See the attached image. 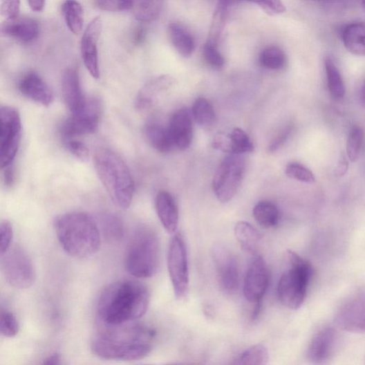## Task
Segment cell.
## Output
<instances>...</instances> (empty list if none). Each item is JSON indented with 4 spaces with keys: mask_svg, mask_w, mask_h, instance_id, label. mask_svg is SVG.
I'll use <instances>...</instances> for the list:
<instances>
[{
    "mask_svg": "<svg viewBox=\"0 0 365 365\" xmlns=\"http://www.w3.org/2000/svg\"><path fill=\"white\" fill-rule=\"evenodd\" d=\"M361 102L362 105L365 106V82H364L361 90Z\"/></svg>",
    "mask_w": 365,
    "mask_h": 365,
    "instance_id": "cell-50",
    "label": "cell"
},
{
    "mask_svg": "<svg viewBox=\"0 0 365 365\" xmlns=\"http://www.w3.org/2000/svg\"><path fill=\"white\" fill-rule=\"evenodd\" d=\"M1 270L6 282L17 289H27L35 282L33 263L26 251L19 246L10 247L1 256Z\"/></svg>",
    "mask_w": 365,
    "mask_h": 365,
    "instance_id": "cell-6",
    "label": "cell"
},
{
    "mask_svg": "<svg viewBox=\"0 0 365 365\" xmlns=\"http://www.w3.org/2000/svg\"><path fill=\"white\" fill-rule=\"evenodd\" d=\"M144 133L149 144L160 153H168L175 147L168 126L151 122L146 126Z\"/></svg>",
    "mask_w": 365,
    "mask_h": 365,
    "instance_id": "cell-24",
    "label": "cell"
},
{
    "mask_svg": "<svg viewBox=\"0 0 365 365\" xmlns=\"http://www.w3.org/2000/svg\"><path fill=\"white\" fill-rule=\"evenodd\" d=\"M97 175L112 202L122 209L132 203L135 187L131 171L116 152L100 149L95 156Z\"/></svg>",
    "mask_w": 365,
    "mask_h": 365,
    "instance_id": "cell-3",
    "label": "cell"
},
{
    "mask_svg": "<svg viewBox=\"0 0 365 365\" xmlns=\"http://www.w3.org/2000/svg\"><path fill=\"white\" fill-rule=\"evenodd\" d=\"M102 23L100 16L89 22L81 40V53L88 73L93 78L100 77L98 43L102 33Z\"/></svg>",
    "mask_w": 365,
    "mask_h": 365,
    "instance_id": "cell-14",
    "label": "cell"
},
{
    "mask_svg": "<svg viewBox=\"0 0 365 365\" xmlns=\"http://www.w3.org/2000/svg\"><path fill=\"white\" fill-rule=\"evenodd\" d=\"M325 68L330 95L335 100H344L346 95V86L344 79H342L335 62L329 57H326L325 59Z\"/></svg>",
    "mask_w": 365,
    "mask_h": 365,
    "instance_id": "cell-31",
    "label": "cell"
},
{
    "mask_svg": "<svg viewBox=\"0 0 365 365\" xmlns=\"http://www.w3.org/2000/svg\"><path fill=\"white\" fill-rule=\"evenodd\" d=\"M337 334L328 328L318 332L312 339L308 348V358L312 362H322L331 355L336 342Z\"/></svg>",
    "mask_w": 365,
    "mask_h": 365,
    "instance_id": "cell-23",
    "label": "cell"
},
{
    "mask_svg": "<svg viewBox=\"0 0 365 365\" xmlns=\"http://www.w3.org/2000/svg\"><path fill=\"white\" fill-rule=\"evenodd\" d=\"M99 228L104 238L110 243H118L124 236L122 220L116 214L103 213L98 217ZM98 225V224H97Z\"/></svg>",
    "mask_w": 365,
    "mask_h": 365,
    "instance_id": "cell-28",
    "label": "cell"
},
{
    "mask_svg": "<svg viewBox=\"0 0 365 365\" xmlns=\"http://www.w3.org/2000/svg\"><path fill=\"white\" fill-rule=\"evenodd\" d=\"M169 35L176 52L182 57L189 58L196 50L193 35L179 23L172 22L169 26Z\"/></svg>",
    "mask_w": 365,
    "mask_h": 365,
    "instance_id": "cell-25",
    "label": "cell"
},
{
    "mask_svg": "<svg viewBox=\"0 0 365 365\" xmlns=\"http://www.w3.org/2000/svg\"><path fill=\"white\" fill-rule=\"evenodd\" d=\"M28 4L34 12L43 11L45 6V0H28Z\"/></svg>",
    "mask_w": 365,
    "mask_h": 365,
    "instance_id": "cell-47",
    "label": "cell"
},
{
    "mask_svg": "<svg viewBox=\"0 0 365 365\" xmlns=\"http://www.w3.org/2000/svg\"><path fill=\"white\" fill-rule=\"evenodd\" d=\"M234 234L243 250L250 254H257L262 236L252 225L245 221L238 222Z\"/></svg>",
    "mask_w": 365,
    "mask_h": 365,
    "instance_id": "cell-27",
    "label": "cell"
},
{
    "mask_svg": "<svg viewBox=\"0 0 365 365\" xmlns=\"http://www.w3.org/2000/svg\"><path fill=\"white\" fill-rule=\"evenodd\" d=\"M176 84V79L169 75H160L151 79L144 85L137 95L135 100L136 109L144 111L152 108L172 90Z\"/></svg>",
    "mask_w": 365,
    "mask_h": 365,
    "instance_id": "cell-15",
    "label": "cell"
},
{
    "mask_svg": "<svg viewBox=\"0 0 365 365\" xmlns=\"http://www.w3.org/2000/svg\"><path fill=\"white\" fill-rule=\"evenodd\" d=\"M313 1H315V2H326V1H330V0H313Z\"/></svg>",
    "mask_w": 365,
    "mask_h": 365,
    "instance_id": "cell-51",
    "label": "cell"
},
{
    "mask_svg": "<svg viewBox=\"0 0 365 365\" xmlns=\"http://www.w3.org/2000/svg\"><path fill=\"white\" fill-rule=\"evenodd\" d=\"M21 0H1V15L6 19L19 15Z\"/></svg>",
    "mask_w": 365,
    "mask_h": 365,
    "instance_id": "cell-44",
    "label": "cell"
},
{
    "mask_svg": "<svg viewBox=\"0 0 365 365\" xmlns=\"http://www.w3.org/2000/svg\"><path fill=\"white\" fill-rule=\"evenodd\" d=\"M287 259L290 268L283 274L279 281L278 296L284 306L298 310L306 298L313 269L308 261L292 250H288Z\"/></svg>",
    "mask_w": 365,
    "mask_h": 365,
    "instance_id": "cell-5",
    "label": "cell"
},
{
    "mask_svg": "<svg viewBox=\"0 0 365 365\" xmlns=\"http://www.w3.org/2000/svg\"><path fill=\"white\" fill-rule=\"evenodd\" d=\"M244 1L259 6L271 15L283 13L286 10L282 0H244Z\"/></svg>",
    "mask_w": 365,
    "mask_h": 365,
    "instance_id": "cell-43",
    "label": "cell"
},
{
    "mask_svg": "<svg viewBox=\"0 0 365 365\" xmlns=\"http://www.w3.org/2000/svg\"><path fill=\"white\" fill-rule=\"evenodd\" d=\"M62 94L64 104L73 113L84 104L86 97L83 95L79 73L74 68H68L62 79Z\"/></svg>",
    "mask_w": 365,
    "mask_h": 365,
    "instance_id": "cell-21",
    "label": "cell"
},
{
    "mask_svg": "<svg viewBox=\"0 0 365 365\" xmlns=\"http://www.w3.org/2000/svg\"><path fill=\"white\" fill-rule=\"evenodd\" d=\"M203 57L205 62L216 70H221L225 65V59L222 55L218 43L208 40L203 47Z\"/></svg>",
    "mask_w": 365,
    "mask_h": 365,
    "instance_id": "cell-37",
    "label": "cell"
},
{
    "mask_svg": "<svg viewBox=\"0 0 365 365\" xmlns=\"http://www.w3.org/2000/svg\"><path fill=\"white\" fill-rule=\"evenodd\" d=\"M61 355L58 353H54L44 359L45 364H62Z\"/></svg>",
    "mask_w": 365,
    "mask_h": 365,
    "instance_id": "cell-49",
    "label": "cell"
},
{
    "mask_svg": "<svg viewBox=\"0 0 365 365\" xmlns=\"http://www.w3.org/2000/svg\"><path fill=\"white\" fill-rule=\"evenodd\" d=\"M213 259L217 278L223 291L234 293L238 286V265L232 251L223 245H217L213 250Z\"/></svg>",
    "mask_w": 365,
    "mask_h": 365,
    "instance_id": "cell-13",
    "label": "cell"
},
{
    "mask_svg": "<svg viewBox=\"0 0 365 365\" xmlns=\"http://www.w3.org/2000/svg\"><path fill=\"white\" fill-rule=\"evenodd\" d=\"M54 225L58 241L68 255L85 259L98 252L101 233L96 221L88 214H62L56 218Z\"/></svg>",
    "mask_w": 365,
    "mask_h": 365,
    "instance_id": "cell-2",
    "label": "cell"
},
{
    "mask_svg": "<svg viewBox=\"0 0 365 365\" xmlns=\"http://www.w3.org/2000/svg\"><path fill=\"white\" fill-rule=\"evenodd\" d=\"M341 39L348 51L357 56L365 55V23L357 22L346 26Z\"/></svg>",
    "mask_w": 365,
    "mask_h": 365,
    "instance_id": "cell-26",
    "label": "cell"
},
{
    "mask_svg": "<svg viewBox=\"0 0 365 365\" xmlns=\"http://www.w3.org/2000/svg\"><path fill=\"white\" fill-rule=\"evenodd\" d=\"M259 63L267 70L279 71L287 64V57L285 53L275 46L264 49L260 55Z\"/></svg>",
    "mask_w": 365,
    "mask_h": 365,
    "instance_id": "cell-34",
    "label": "cell"
},
{
    "mask_svg": "<svg viewBox=\"0 0 365 365\" xmlns=\"http://www.w3.org/2000/svg\"><path fill=\"white\" fill-rule=\"evenodd\" d=\"M91 350L104 359L135 361L147 357L151 346V344H129L97 335L91 344Z\"/></svg>",
    "mask_w": 365,
    "mask_h": 365,
    "instance_id": "cell-11",
    "label": "cell"
},
{
    "mask_svg": "<svg viewBox=\"0 0 365 365\" xmlns=\"http://www.w3.org/2000/svg\"><path fill=\"white\" fill-rule=\"evenodd\" d=\"M192 112L187 107L176 111L168 125L175 147L185 151L189 148L193 140Z\"/></svg>",
    "mask_w": 365,
    "mask_h": 365,
    "instance_id": "cell-18",
    "label": "cell"
},
{
    "mask_svg": "<svg viewBox=\"0 0 365 365\" xmlns=\"http://www.w3.org/2000/svg\"><path fill=\"white\" fill-rule=\"evenodd\" d=\"M155 207L158 217L165 230L176 234L178 226V209L172 195L166 191H159L156 197Z\"/></svg>",
    "mask_w": 365,
    "mask_h": 365,
    "instance_id": "cell-22",
    "label": "cell"
},
{
    "mask_svg": "<svg viewBox=\"0 0 365 365\" xmlns=\"http://www.w3.org/2000/svg\"><path fill=\"white\" fill-rule=\"evenodd\" d=\"M160 243L153 228L143 225L135 230L127 250L124 267L136 279H149L159 266Z\"/></svg>",
    "mask_w": 365,
    "mask_h": 365,
    "instance_id": "cell-4",
    "label": "cell"
},
{
    "mask_svg": "<svg viewBox=\"0 0 365 365\" xmlns=\"http://www.w3.org/2000/svg\"><path fill=\"white\" fill-rule=\"evenodd\" d=\"M102 106L100 100L95 97H86L84 104L71 117L62 124L60 131L64 139L94 133L102 116Z\"/></svg>",
    "mask_w": 365,
    "mask_h": 365,
    "instance_id": "cell-8",
    "label": "cell"
},
{
    "mask_svg": "<svg viewBox=\"0 0 365 365\" xmlns=\"http://www.w3.org/2000/svg\"><path fill=\"white\" fill-rule=\"evenodd\" d=\"M187 250L184 238L174 234L169 243L168 270L176 298H186L189 290V271Z\"/></svg>",
    "mask_w": 365,
    "mask_h": 365,
    "instance_id": "cell-10",
    "label": "cell"
},
{
    "mask_svg": "<svg viewBox=\"0 0 365 365\" xmlns=\"http://www.w3.org/2000/svg\"><path fill=\"white\" fill-rule=\"evenodd\" d=\"M292 127L290 125L286 126L273 139L269 145V151L274 152L279 149L288 140L291 133Z\"/></svg>",
    "mask_w": 365,
    "mask_h": 365,
    "instance_id": "cell-45",
    "label": "cell"
},
{
    "mask_svg": "<svg viewBox=\"0 0 365 365\" xmlns=\"http://www.w3.org/2000/svg\"><path fill=\"white\" fill-rule=\"evenodd\" d=\"M212 147L214 149L230 155H241L254 150L249 135L240 128H235L231 133L223 132L216 133L213 140Z\"/></svg>",
    "mask_w": 365,
    "mask_h": 365,
    "instance_id": "cell-19",
    "label": "cell"
},
{
    "mask_svg": "<svg viewBox=\"0 0 365 365\" xmlns=\"http://www.w3.org/2000/svg\"><path fill=\"white\" fill-rule=\"evenodd\" d=\"M286 174L292 179L306 182V184H312L315 180L313 173L300 163L292 162L288 164L286 168Z\"/></svg>",
    "mask_w": 365,
    "mask_h": 365,
    "instance_id": "cell-38",
    "label": "cell"
},
{
    "mask_svg": "<svg viewBox=\"0 0 365 365\" xmlns=\"http://www.w3.org/2000/svg\"><path fill=\"white\" fill-rule=\"evenodd\" d=\"M191 112L195 121L201 127H211L216 122L215 109L207 99L198 98L193 104Z\"/></svg>",
    "mask_w": 365,
    "mask_h": 365,
    "instance_id": "cell-33",
    "label": "cell"
},
{
    "mask_svg": "<svg viewBox=\"0 0 365 365\" xmlns=\"http://www.w3.org/2000/svg\"><path fill=\"white\" fill-rule=\"evenodd\" d=\"M13 228L10 221L6 220L0 225V256L5 254L12 245Z\"/></svg>",
    "mask_w": 365,
    "mask_h": 365,
    "instance_id": "cell-42",
    "label": "cell"
},
{
    "mask_svg": "<svg viewBox=\"0 0 365 365\" xmlns=\"http://www.w3.org/2000/svg\"><path fill=\"white\" fill-rule=\"evenodd\" d=\"M348 169V164L345 157L341 158L338 167L337 168L336 174L339 176H344Z\"/></svg>",
    "mask_w": 365,
    "mask_h": 365,
    "instance_id": "cell-48",
    "label": "cell"
},
{
    "mask_svg": "<svg viewBox=\"0 0 365 365\" xmlns=\"http://www.w3.org/2000/svg\"><path fill=\"white\" fill-rule=\"evenodd\" d=\"M40 33L39 22L30 17L19 15L6 19L1 24V34L22 44L35 41Z\"/></svg>",
    "mask_w": 365,
    "mask_h": 365,
    "instance_id": "cell-17",
    "label": "cell"
},
{
    "mask_svg": "<svg viewBox=\"0 0 365 365\" xmlns=\"http://www.w3.org/2000/svg\"><path fill=\"white\" fill-rule=\"evenodd\" d=\"M18 89L23 96L43 106H50L54 101L51 88L35 72L23 76L18 83Z\"/></svg>",
    "mask_w": 365,
    "mask_h": 365,
    "instance_id": "cell-20",
    "label": "cell"
},
{
    "mask_svg": "<svg viewBox=\"0 0 365 365\" xmlns=\"http://www.w3.org/2000/svg\"><path fill=\"white\" fill-rule=\"evenodd\" d=\"M336 321L344 330L353 333L365 332V294L354 297L342 305Z\"/></svg>",
    "mask_w": 365,
    "mask_h": 365,
    "instance_id": "cell-16",
    "label": "cell"
},
{
    "mask_svg": "<svg viewBox=\"0 0 365 365\" xmlns=\"http://www.w3.org/2000/svg\"><path fill=\"white\" fill-rule=\"evenodd\" d=\"M149 303V292L144 285L134 281H118L108 286L100 294L98 317L104 325L134 322L147 313Z\"/></svg>",
    "mask_w": 365,
    "mask_h": 365,
    "instance_id": "cell-1",
    "label": "cell"
},
{
    "mask_svg": "<svg viewBox=\"0 0 365 365\" xmlns=\"http://www.w3.org/2000/svg\"><path fill=\"white\" fill-rule=\"evenodd\" d=\"M4 170L5 184L7 187H12L15 181V170L13 165L3 169Z\"/></svg>",
    "mask_w": 365,
    "mask_h": 365,
    "instance_id": "cell-46",
    "label": "cell"
},
{
    "mask_svg": "<svg viewBox=\"0 0 365 365\" xmlns=\"http://www.w3.org/2000/svg\"><path fill=\"white\" fill-rule=\"evenodd\" d=\"M362 3H363V6H364V8H365V0H362Z\"/></svg>",
    "mask_w": 365,
    "mask_h": 365,
    "instance_id": "cell-52",
    "label": "cell"
},
{
    "mask_svg": "<svg viewBox=\"0 0 365 365\" xmlns=\"http://www.w3.org/2000/svg\"><path fill=\"white\" fill-rule=\"evenodd\" d=\"M62 140L68 151L81 161H86L89 156V151L82 142L76 140V138L64 139Z\"/></svg>",
    "mask_w": 365,
    "mask_h": 365,
    "instance_id": "cell-41",
    "label": "cell"
},
{
    "mask_svg": "<svg viewBox=\"0 0 365 365\" xmlns=\"http://www.w3.org/2000/svg\"><path fill=\"white\" fill-rule=\"evenodd\" d=\"M21 138V122L18 111L9 106L0 109V157L1 168L13 165Z\"/></svg>",
    "mask_w": 365,
    "mask_h": 365,
    "instance_id": "cell-9",
    "label": "cell"
},
{
    "mask_svg": "<svg viewBox=\"0 0 365 365\" xmlns=\"http://www.w3.org/2000/svg\"><path fill=\"white\" fill-rule=\"evenodd\" d=\"M270 282V272L263 258L253 255L248 264L244 283L245 299L254 304L261 303Z\"/></svg>",
    "mask_w": 365,
    "mask_h": 365,
    "instance_id": "cell-12",
    "label": "cell"
},
{
    "mask_svg": "<svg viewBox=\"0 0 365 365\" xmlns=\"http://www.w3.org/2000/svg\"><path fill=\"white\" fill-rule=\"evenodd\" d=\"M269 360L268 349L261 344L250 347L239 354L233 364L243 365L265 364Z\"/></svg>",
    "mask_w": 365,
    "mask_h": 365,
    "instance_id": "cell-35",
    "label": "cell"
},
{
    "mask_svg": "<svg viewBox=\"0 0 365 365\" xmlns=\"http://www.w3.org/2000/svg\"><path fill=\"white\" fill-rule=\"evenodd\" d=\"M245 172V162L240 155L226 156L214 178V193L221 203L231 201L237 194Z\"/></svg>",
    "mask_w": 365,
    "mask_h": 365,
    "instance_id": "cell-7",
    "label": "cell"
},
{
    "mask_svg": "<svg viewBox=\"0 0 365 365\" xmlns=\"http://www.w3.org/2000/svg\"><path fill=\"white\" fill-rule=\"evenodd\" d=\"M254 217L256 222L264 228H271L277 225L280 213L277 205L270 201H261L254 209Z\"/></svg>",
    "mask_w": 365,
    "mask_h": 365,
    "instance_id": "cell-32",
    "label": "cell"
},
{
    "mask_svg": "<svg viewBox=\"0 0 365 365\" xmlns=\"http://www.w3.org/2000/svg\"><path fill=\"white\" fill-rule=\"evenodd\" d=\"M98 8L112 12L132 10L133 0H95Z\"/></svg>",
    "mask_w": 365,
    "mask_h": 365,
    "instance_id": "cell-40",
    "label": "cell"
},
{
    "mask_svg": "<svg viewBox=\"0 0 365 365\" xmlns=\"http://www.w3.org/2000/svg\"><path fill=\"white\" fill-rule=\"evenodd\" d=\"M364 142V131L358 126H354L350 129L348 142H347V153L350 162H355L357 161L362 144Z\"/></svg>",
    "mask_w": 365,
    "mask_h": 365,
    "instance_id": "cell-36",
    "label": "cell"
},
{
    "mask_svg": "<svg viewBox=\"0 0 365 365\" xmlns=\"http://www.w3.org/2000/svg\"><path fill=\"white\" fill-rule=\"evenodd\" d=\"M62 13L67 28L73 35H80L84 23V12L81 3L77 0H64Z\"/></svg>",
    "mask_w": 365,
    "mask_h": 365,
    "instance_id": "cell-29",
    "label": "cell"
},
{
    "mask_svg": "<svg viewBox=\"0 0 365 365\" xmlns=\"http://www.w3.org/2000/svg\"><path fill=\"white\" fill-rule=\"evenodd\" d=\"M19 332V324L16 317L10 311L2 309L0 315V333L6 337H13Z\"/></svg>",
    "mask_w": 365,
    "mask_h": 365,
    "instance_id": "cell-39",
    "label": "cell"
},
{
    "mask_svg": "<svg viewBox=\"0 0 365 365\" xmlns=\"http://www.w3.org/2000/svg\"><path fill=\"white\" fill-rule=\"evenodd\" d=\"M164 0H133L132 11L137 20L150 22L161 15Z\"/></svg>",
    "mask_w": 365,
    "mask_h": 365,
    "instance_id": "cell-30",
    "label": "cell"
}]
</instances>
